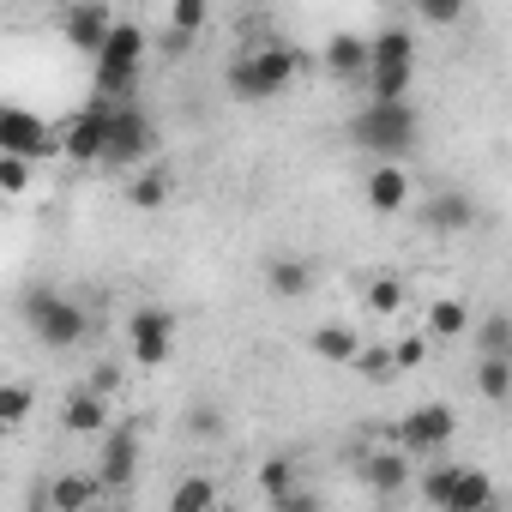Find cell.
Here are the masks:
<instances>
[{"label":"cell","mask_w":512,"mask_h":512,"mask_svg":"<svg viewBox=\"0 0 512 512\" xmlns=\"http://www.w3.org/2000/svg\"><path fill=\"white\" fill-rule=\"evenodd\" d=\"M350 139L374 163H404L416 151V139H422V115H416V103H374L368 97L356 109V121H350Z\"/></svg>","instance_id":"1"},{"label":"cell","mask_w":512,"mask_h":512,"mask_svg":"<svg viewBox=\"0 0 512 512\" xmlns=\"http://www.w3.org/2000/svg\"><path fill=\"white\" fill-rule=\"evenodd\" d=\"M296 73H302V49H290V43H266V49L235 55L223 79H229V91H235L241 103H272Z\"/></svg>","instance_id":"2"},{"label":"cell","mask_w":512,"mask_h":512,"mask_svg":"<svg viewBox=\"0 0 512 512\" xmlns=\"http://www.w3.org/2000/svg\"><path fill=\"white\" fill-rule=\"evenodd\" d=\"M25 320H31V332H37L49 350H73V344H85V332H91V314H85L79 302H67L61 290H31V296H25Z\"/></svg>","instance_id":"3"},{"label":"cell","mask_w":512,"mask_h":512,"mask_svg":"<svg viewBox=\"0 0 512 512\" xmlns=\"http://www.w3.org/2000/svg\"><path fill=\"white\" fill-rule=\"evenodd\" d=\"M115 115H121V103H109V97H91L67 127H61V157H73V163H109V139H115Z\"/></svg>","instance_id":"4"},{"label":"cell","mask_w":512,"mask_h":512,"mask_svg":"<svg viewBox=\"0 0 512 512\" xmlns=\"http://www.w3.org/2000/svg\"><path fill=\"white\" fill-rule=\"evenodd\" d=\"M452 434H458V410H452V404H416V410L398 416V428H392V440H398L410 458H434Z\"/></svg>","instance_id":"5"},{"label":"cell","mask_w":512,"mask_h":512,"mask_svg":"<svg viewBox=\"0 0 512 512\" xmlns=\"http://www.w3.org/2000/svg\"><path fill=\"white\" fill-rule=\"evenodd\" d=\"M0 157H25V163L61 157V127L37 121L25 109H0Z\"/></svg>","instance_id":"6"},{"label":"cell","mask_w":512,"mask_h":512,"mask_svg":"<svg viewBox=\"0 0 512 512\" xmlns=\"http://www.w3.org/2000/svg\"><path fill=\"white\" fill-rule=\"evenodd\" d=\"M127 350L139 368H163L169 350H175V314L169 308H133L127 320Z\"/></svg>","instance_id":"7"},{"label":"cell","mask_w":512,"mask_h":512,"mask_svg":"<svg viewBox=\"0 0 512 512\" xmlns=\"http://www.w3.org/2000/svg\"><path fill=\"white\" fill-rule=\"evenodd\" d=\"M97 482H103V494H127L139 482V434L127 422H115L103 434V446H97Z\"/></svg>","instance_id":"8"},{"label":"cell","mask_w":512,"mask_h":512,"mask_svg":"<svg viewBox=\"0 0 512 512\" xmlns=\"http://www.w3.org/2000/svg\"><path fill=\"white\" fill-rule=\"evenodd\" d=\"M151 145H157L151 115L133 109V103H121V115H115V139H109V169H145Z\"/></svg>","instance_id":"9"},{"label":"cell","mask_w":512,"mask_h":512,"mask_svg":"<svg viewBox=\"0 0 512 512\" xmlns=\"http://www.w3.org/2000/svg\"><path fill=\"white\" fill-rule=\"evenodd\" d=\"M115 25H121V19L103 7V0H79V7H67V13H61V37H67L73 49H85L91 61L103 55V43L115 37Z\"/></svg>","instance_id":"10"},{"label":"cell","mask_w":512,"mask_h":512,"mask_svg":"<svg viewBox=\"0 0 512 512\" xmlns=\"http://www.w3.org/2000/svg\"><path fill=\"white\" fill-rule=\"evenodd\" d=\"M61 428H67V434H85V440H103V434L115 428L109 398H103V392H91V386H73V392H67V404H61Z\"/></svg>","instance_id":"11"},{"label":"cell","mask_w":512,"mask_h":512,"mask_svg":"<svg viewBox=\"0 0 512 512\" xmlns=\"http://www.w3.org/2000/svg\"><path fill=\"white\" fill-rule=\"evenodd\" d=\"M410 193H416V187H410V169H404V163H374L368 181H362V199H368V211H380V217L404 211Z\"/></svg>","instance_id":"12"},{"label":"cell","mask_w":512,"mask_h":512,"mask_svg":"<svg viewBox=\"0 0 512 512\" xmlns=\"http://www.w3.org/2000/svg\"><path fill=\"white\" fill-rule=\"evenodd\" d=\"M320 61H326V73H332V79H368V67H374V37L338 31V37H326Z\"/></svg>","instance_id":"13"},{"label":"cell","mask_w":512,"mask_h":512,"mask_svg":"<svg viewBox=\"0 0 512 512\" xmlns=\"http://www.w3.org/2000/svg\"><path fill=\"white\" fill-rule=\"evenodd\" d=\"M97 506H103L97 470H67L49 482V512H97Z\"/></svg>","instance_id":"14"},{"label":"cell","mask_w":512,"mask_h":512,"mask_svg":"<svg viewBox=\"0 0 512 512\" xmlns=\"http://www.w3.org/2000/svg\"><path fill=\"white\" fill-rule=\"evenodd\" d=\"M422 223H428V229H440V235H458V229H470V223H476V199H470L464 187H440V193L422 205Z\"/></svg>","instance_id":"15"},{"label":"cell","mask_w":512,"mask_h":512,"mask_svg":"<svg viewBox=\"0 0 512 512\" xmlns=\"http://www.w3.org/2000/svg\"><path fill=\"white\" fill-rule=\"evenodd\" d=\"M308 350H314L320 362H338V368H356V362H362V350H368V338H362L356 326H338V320H326V326H314V338H308Z\"/></svg>","instance_id":"16"},{"label":"cell","mask_w":512,"mask_h":512,"mask_svg":"<svg viewBox=\"0 0 512 512\" xmlns=\"http://www.w3.org/2000/svg\"><path fill=\"white\" fill-rule=\"evenodd\" d=\"M362 482H368V488H374L380 500H392V494H404V488L416 482V476H410V452H404V446H392V452L380 446V452H374V458L362 464Z\"/></svg>","instance_id":"17"},{"label":"cell","mask_w":512,"mask_h":512,"mask_svg":"<svg viewBox=\"0 0 512 512\" xmlns=\"http://www.w3.org/2000/svg\"><path fill=\"white\" fill-rule=\"evenodd\" d=\"M266 290H272L278 302H302V296L314 290V266L296 260V253H278V260H266Z\"/></svg>","instance_id":"18"},{"label":"cell","mask_w":512,"mask_h":512,"mask_svg":"<svg viewBox=\"0 0 512 512\" xmlns=\"http://www.w3.org/2000/svg\"><path fill=\"white\" fill-rule=\"evenodd\" d=\"M97 67H145V25H133V19H121V25H115V37L103 43V55H97Z\"/></svg>","instance_id":"19"},{"label":"cell","mask_w":512,"mask_h":512,"mask_svg":"<svg viewBox=\"0 0 512 512\" xmlns=\"http://www.w3.org/2000/svg\"><path fill=\"white\" fill-rule=\"evenodd\" d=\"M476 332V320H470V308L458 302V296H440L434 308H428V338L434 344H452V338H470Z\"/></svg>","instance_id":"20"},{"label":"cell","mask_w":512,"mask_h":512,"mask_svg":"<svg viewBox=\"0 0 512 512\" xmlns=\"http://www.w3.org/2000/svg\"><path fill=\"white\" fill-rule=\"evenodd\" d=\"M169 512H217V482H211L205 470L181 476V482L169 488Z\"/></svg>","instance_id":"21"},{"label":"cell","mask_w":512,"mask_h":512,"mask_svg":"<svg viewBox=\"0 0 512 512\" xmlns=\"http://www.w3.org/2000/svg\"><path fill=\"white\" fill-rule=\"evenodd\" d=\"M380 67H416V37H410L404 25H386V31L374 37V67H368V73H380Z\"/></svg>","instance_id":"22"},{"label":"cell","mask_w":512,"mask_h":512,"mask_svg":"<svg viewBox=\"0 0 512 512\" xmlns=\"http://www.w3.org/2000/svg\"><path fill=\"white\" fill-rule=\"evenodd\" d=\"M169 193H175L169 169H139L133 187H127V205H133V211H157V205H169Z\"/></svg>","instance_id":"23"},{"label":"cell","mask_w":512,"mask_h":512,"mask_svg":"<svg viewBox=\"0 0 512 512\" xmlns=\"http://www.w3.org/2000/svg\"><path fill=\"white\" fill-rule=\"evenodd\" d=\"M302 488V470H296V458H284V452H272L266 464H260V494L278 506L284 494H296Z\"/></svg>","instance_id":"24"},{"label":"cell","mask_w":512,"mask_h":512,"mask_svg":"<svg viewBox=\"0 0 512 512\" xmlns=\"http://www.w3.org/2000/svg\"><path fill=\"white\" fill-rule=\"evenodd\" d=\"M476 392L488 404H506L512 398V356H476Z\"/></svg>","instance_id":"25"},{"label":"cell","mask_w":512,"mask_h":512,"mask_svg":"<svg viewBox=\"0 0 512 512\" xmlns=\"http://www.w3.org/2000/svg\"><path fill=\"white\" fill-rule=\"evenodd\" d=\"M488 506H494V482H488V470H464L458 488H452V500H446V512H488Z\"/></svg>","instance_id":"26"},{"label":"cell","mask_w":512,"mask_h":512,"mask_svg":"<svg viewBox=\"0 0 512 512\" xmlns=\"http://www.w3.org/2000/svg\"><path fill=\"white\" fill-rule=\"evenodd\" d=\"M476 356H512V314H482L476 320Z\"/></svg>","instance_id":"27"},{"label":"cell","mask_w":512,"mask_h":512,"mask_svg":"<svg viewBox=\"0 0 512 512\" xmlns=\"http://www.w3.org/2000/svg\"><path fill=\"white\" fill-rule=\"evenodd\" d=\"M458 476H464V464H428V476H422L416 488H422V500H428L434 512H446V500H452Z\"/></svg>","instance_id":"28"},{"label":"cell","mask_w":512,"mask_h":512,"mask_svg":"<svg viewBox=\"0 0 512 512\" xmlns=\"http://www.w3.org/2000/svg\"><path fill=\"white\" fill-rule=\"evenodd\" d=\"M187 434H193V440H223V410L205 404V398L187 404Z\"/></svg>","instance_id":"29"},{"label":"cell","mask_w":512,"mask_h":512,"mask_svg":"<svg viewBox=\"0 0 512 512\" xmlns=\"http://www.w3.org/2000/svg\"><path fill=\"white\" fill-rule=\"evenodd\" d=\"M205 19H211V7H205V0H175V7H169V31H175V37H193V31H205Z\"/></svg>","instance_id":"30"},{"label":"cell","mask_w":512,"mask_h":512,"mask_svg":"<svg viewBox=\"0 0 512 512\" xmlns=\"http://www.w3.org/2000/svg\"><path fill=\"white\" fill-rule=\"evenodd\" d=\"M31 404H37V392H31L25 380H13L7 392H0V422H7V428H19V422L31 416Z\"/></svg>","instance_id":"31"},{"label":"cell","mask_w":512,"mask_h":512,"mask_svg":"<svg viewBox=\"0 0 512 512\" xmlns=\"http://www.w3.org/2000/svg\"><path fill=\"white\" fill-rule=\"evenodd\" d=\"M356 374H368V380H392V374H398L392 344H368V350H362V362H356Z\"/></svg>","instance_id":"32"},{"label":"cell","mask_w":512,"mask_h":512,"mask_svg":"<svg viewBox=\"0 0 512 512\" xmlns=\"http://www.w3.org/2000/svg\"><path fill=\"white\" fill-rule=\"evenodd\" d=\"M368 308H374V314H398V308H404V284H398V278H374V284H368Z\"/></svg>","instance_id":"33"},{"label":"cell","mask_w":512,"mask_h":512,"mask_svg":"<svg viewBox=\"0 0 512 512\" xmlns=\"http://www.w3.org/2000/svg\"><path fill=\"white\" fill-rule=\"evenodd\" d=\"M392 356H398V374H404V368H422V362H428V332L398 338V344H392Z\"/></svg>","instance_id":"34"},{"label":"cell","mask_w":512,"mask_h":512,"mask_svg":"<svg viewBox=\"0 0 512 512\" xmlns=\"http://www.w3.org/2000/svg\"><path fill=\"white\" fill-rule=\"evenodd\" d=\"M85 386H91V392H103V398H115V392H121V362H109V356H103V362H91Z\"/></svg>","instance_id":"35"},{"label":"cell","mask_w":512,"mask_h":512,"mask_svg":"<svg viewBox=\"0 0 512 512\" xmlns=\"http://www.w3.org/2000/svg\"><path fill=\"white\" fill-rule=\"evenodd\" d=\"M416 19H422V25H458V19H464V7H458V0H422Z\"/></svg>","instance_id":"36"},{"label":"cell","mask_w":512,"mask_h":512,"mask_svg":"<svg viewBox=\"0 0 512 512\" xmlns=\"http://www.w3.org/2000/svg\"><path fill=\"white\" fill-rule=\"evenodd\" d=\"M31 187V163L25 157H0V193H25Z\"/></svg>","instance_id":"37"},{"label":"cell","mask_w":512,"mask_h":512,"mask_svg":"<svg viewBox=\"0 0 512 512\" xmlns=\"http://www.w3.org/2000/svg\"><path fill=\"white\" fill-rule=\"evenodd\" d=\"M272 512H326V500H320V494H314V488L302 482V488H296V494H284V500H278Z\"/></svg>","instance_id":"38"},{"label":"cell","mask_w":512,"mask_h":512,"mask_svg":"<svg viewBox=\"0 0 512 512\" xmlns=\"http://www.w3.org/2000/svg\"><path fill=\"white\" fill-rule=\"evenodd\" d=\"M488 512H500V506H488Z\"/></svg>","instance_id":"39"},{"label":"cell","mask_w":512,"mask_h":512,"mask_svg":"<svg viewBox=\"0 0 512 512\" xmlns=\"http://www.w3.org/2000/svg\"><path fill=\"white\" fill-rule=\"evenodd\" d=\"M97 512H103V506H97Z\"/></svg>","instance_id":"40"}]
</instances>
